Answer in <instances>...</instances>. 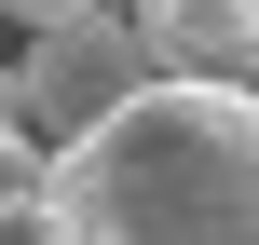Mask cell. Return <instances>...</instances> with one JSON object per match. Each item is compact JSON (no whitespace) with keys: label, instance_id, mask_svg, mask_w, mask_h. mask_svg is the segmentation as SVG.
Returning <instances> with one entry per match:
<instances>
[{"label":"cell","instance_id":"6da1fadb","mask_svg":"<svg viewBox=\"0 0 259 245\" xmlns=\"http://www.w3.org/2000/svg\"><path fill=\"white\" fill-rule=\"evenodd\" d=\"M246 205H259V109L219 68H150L82 136L41 150V232L82 245H246Z\"/></svg>","mask_w":259,"mask_h":245},{"label":"cell","instance_id":"7a4b0ae2","mask_svg":"<svg viewBox=\"0 0 259 245\" xmlns=\"http://www.w3.org/2000/svg\"><path fill=\"white\" fill-rule=\"evenodd\" d=\"M123 82H150V41H137V14L82 0V14L27 27V55H14V123H27V136H82Z\"/></svg>","mask_w":259,"mask_h":245},{"label":"cell","instance_id":"3957f363","mask_svg":"<svg viewBox=\"0 0 259 245\" xmlns=\"http://www.w3.org/2000/svg\"><path fill=\"white\" fill-rule=\"evenodd\" d=\"M137 41H150V68H219V82H246L259 0H137Z\"/></svg>","mask_w":259,"mask_h":245},{"label":"cell","instance_id":"277c9868","mask_svg":"<svg viewBox=\"0 0 259 245\" xmlns=\"http://www.w3.org/2000/svg\"><path fill=\"white\" fill-rule=\"evenodd\" d=\"M55 14H82V0H0V27H55Z\"/></svg>","mask_w":259,"mask_h":245}]
</instances>
